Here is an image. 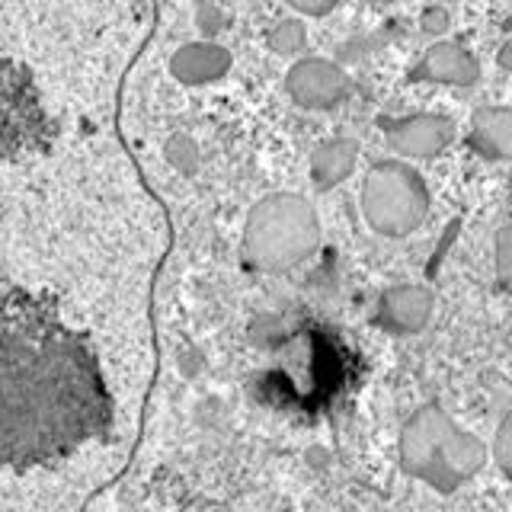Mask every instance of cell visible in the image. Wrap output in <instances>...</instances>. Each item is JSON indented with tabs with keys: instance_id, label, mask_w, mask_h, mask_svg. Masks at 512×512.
<instances>
[{
	"instance_id": "cell-1",
	"label": "cell",
	"mask_w": 512,
	"mask_h": 512,
	"mask_svg": "<svg viewBox=\"0 0 512 512\" xmlns=\"http://www.w3.org/2000/svg\"><path fill=\"white\" fill-rule=\"evenodd\" d=\"M400 468L420 484L452 493L484 468L487 445L471 429H461L439 404H423L400 429Z\"/></svg>"
},
{
	"instance_id": "cell-2",
	"label": "cell",
	"mask_w": 512,
	"mask_h": 512,
	"mask_svg": "<svg viewBox=\"0 0 512 512\" xmlns=\"http://www.w3.org/2000/svg\"><path fill=\"white\" fill-rule=\"evenodd\" d=\"M320 244L314 205L295 192L260 199L244 224V260L260 272H288L304 263Z\"/></svg>"
},
{
	"instance_id": "cell-3",
	"label": "cell",
	"mask_w": 512,
	"mask_h": 512,
	"mask_svg": "<svg viewBox=\"0 0 512 512\" xmlns=\"http://www.w3.org/2000/svg\"><path fill=\"white\" fill-rule=\"evenodd\" d=\"M362 215L368 228L384 237H404L429 215V189L423 176L400 160H381L362 180Z\"/></svg>"
},
{
	"instance_id": "cell-4",
	"label": "cell",
	"mask_w": 512,
	"mask_h": 512,
	"mask_svg": "<svg viewBox=\"0 0 512 512\" xmlns=\"http://www.w3.org/2000/svg\"><path fill=\"white\" fill-rule=\"evenodd\" d=\"M285 90L304 109H330L346 96L349 80L327 58H298L285 74Z\"/></svg>"
},
{
	"instance_id": "cell-5",
	"label": "cell",
	"mask_w": 512,
	"mask_h": 512,
	"mask_svg": "<svg viewBox=\"0 0 512 512\" xmlns=\"http://www.w3.org/2000/svg\"><path fill=\"white\" fill-rule=\"evenodd\" d=\"M455 138V125L445 116H410L388 125V144L407 160H426L442 154Z\"/></svg>"
},
{
	"instance_id": "cell-6",
	"label": "cell",
	"mask_w": 512,
	"mask_h": 512,
	"mask_svg": "<svg viewBox=\"0 0 512 512\" xmlns=\"http://www.w3.org/2000/svg\"><path fill=\"white\" fill-rule=\"evenodd\" d=\"M432 311H436V298L426 285H394L378 298V324L397 336L420 333Z\"/></svg>"
},
{
	"instance_id": "cell-7",
	"label": "cell",
	"mask_w": 512,
	"mask_h": 512,
	"mask_svg": "<svg viewBox=\"0 0 512 512\" xmlns=\"http://www.w3.org/2000/svg\"><path fill=\"white\" fill-rule=\"evenodd\" d=\"M413 80H426V84H445V87H471L480 77V61L474 52L461 42H436L426 48L420 68L410 74Z\"/></svg>"
},
{
	"instance_id": "cell-8",
	"label": "cell",
	"mask_w": 512,
	"mask_h": 512,
	"mask_svg": "<svg viewBox=\"0 0 512 512\" xmlns=\"http://www.w3.org/2000/svg\"><path fill=\"white\" fill-rule=\"evenodd\" d=\"M231 71V52L218 42H186L170 55V74L186 87H205Z\"/></svg>"
},
{
	"instance_id": "cell-9",
	"label": "cell",
	"mask_w": 512,
	"mask_h": 512,
	"mask_svg": "<svg viewBox=\"0 0 512 512\" xmlns=\"http://www.w3.org/2000/svg\"><path fill=\"white\" fill-rule=\"evenodd\" d=\"M471 148L487 160H509L512 116L506 106H480L471 119Z\"/></svg>"
},
{
	"instance_id": "cell-10",
	"label": "cell",
	"mask_w": 512,
	"mask_h": 512,
	"mask_svg": "<svg viewBox=\"0 0 512 512\" xmlns=\"http://www.w3.org/2000/svg\"><path fill=\"white\" fill-rule=\"evenodd\" d=\"M356 157H359L356 141H349V138L324 141L311 154V180H314V186L317 189H333V186H340L343 180H349V173L356 170Z\"/></svg>"
},
{
	"instance_id": "cell-11",
	"label": "cell",
	"mask_w": 512,
	"mask_h": 512,
	"mask_svg": "<svg viewBox=\"0 0 512 512\" xmlns=\"http://www.w3.org/2000/svg\"><path fill=\"white\" fill-rule=\"evenodd\" d=\"M266 42L276 55L292 58V55H301L304 45H308V29H304V23H298V20H282L269 29Z\"/></svg>"
},
{
	"instance_id": "cell-12",
	"label": "cell",
	"mask_w": 512,
	"mask_h": 512,
	"mask_svg": "<svg viewBox=\"0 0 512 512\" xmlns=\"http://www.w3.org/2000/svg\"><path fill=\"white\" fill-rule=\"evenodd\" d=\"M164 154L170 160V167L180 170V173H192L199 167V144L192 141L189 135H173L164 144Z\"/></svg>"
},
{
	"instance_id": "cell-13",
	"label": "cell",
	"mask_w": 512,
	"mask_h": 512,
	"mask_svg": "<svg viewBox=\"0 0 512 512\" xmlns=\"http://www.w3.org/2000/svg\"><path fill=\"white\" fill-rule=\"evenodd\" d=\"M487 452H493L496 464H500V471H503V474H509V416H503L500 429H496L493 448H487Z\"/></svg>"
},
{
	"instance_id": "cell-14",
	"label": "cell",
	"mask_w": 512,
	"mask_h": 512,
	"mask_svg": "<svg viewBox=\"0 0 512 512\" xmlns=\"http://www.w3.org/2000/svg\"><path fill=\"white\" fill-rule=\"evenodd\" d=\"M448 23H452V16H448L445 7H426L420 16V26H423V32H429V36H442Z\"/></svg>"
},
{
	"instance_id": "cell-15",
	"label": "cell",
	"mask_w": 512,
	"mask_h": 512,
	"mask_svg": "<svg viewBox=\"0 0 512 512\" xmlns=\"http://www.w3.org/2000/svg\"><path fill=\"white\" fill-rule=\"evenodd\" d=\"M285 4L298 13H304V16H324L340 4V0H285Z\"/></svg>"
},
{
	"instance_id": "cell-16",
	"label": "cell",
	"mask_w": 512,
	"mask_h": 512,
	"mask_svg": "<svg viewBox=\"0 0 512 512\" xmlns=\"http://www.w3.org/2000/svg\"><path fill=\"white\" fill-rule=\"evenodd\" d=\"M496 272H500V282H509V231L503 228L496 237Z\"/></svg>"
},
{
	"instance_id": "cell-17",
	"label": "cell",
	"mask_w": 512,
	"mask_h": 512,
	"mask_svg": "<svg viewBox=\"0 0 512 512\" xmlns=\"http://www.w3.org/2000/svg\"><path fill=\"white\" fill-rule=\"evenodd\" d=\"M196 20H199V29H205V32H218V29L224 26V16L218 13L215 4H202Z\"/></svg>"
},
{
	"instance_id": "cell-18",
	"label": "cell",
	"mask_w": 512,
	"mask_h": 512,
	"mask_svg": "<svg viewBox=\"0 0 512 512\" xmlns=\"http://www.w3.org/2000/svg\"><path fill=\"white\" fill-rule=\"evenodd\" d=\"M500 64L509 68V42H503V48H500Z\"/></svg>"
},
{
	"instance_id": "cell-19",
	"label": "cell",
	"mask_w": 512,
	"mask_h": 512,
	"mask_svg": "<svg viewBox=\"0 0 512 512\" xmlns=\"http://www.w3.org/2000/svg\"><path fill=\"white\" fill-rule=\"evenodd\" d=\"M381 4H388V0H381Z\"/></svg>"
}]
</instances>
